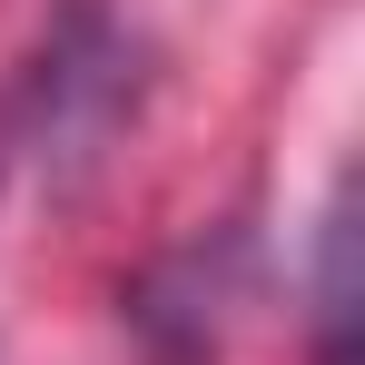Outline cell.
Instances as JSON below:
<instances>
[]
</instances>
